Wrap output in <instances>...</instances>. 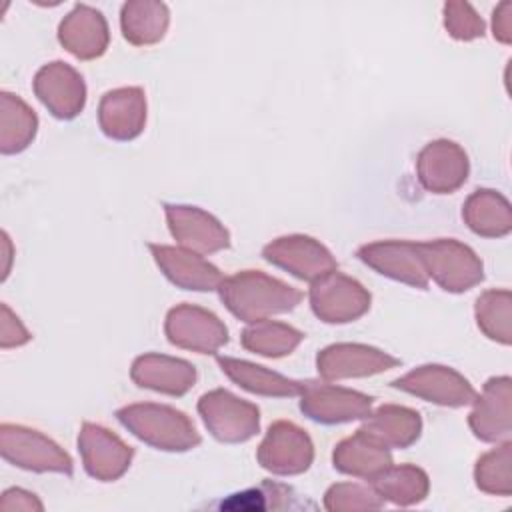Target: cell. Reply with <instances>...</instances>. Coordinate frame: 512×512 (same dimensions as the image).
Instances as JSON below:
<instances>
[{
	"label": "cell",
	"mask_w": 512,
	"mask_h": 512,
	"mask_svg": "<svg viewBox=\"0 0 512 512\" xmlns=\"http://www.w3.org/2000/svg\"><path fill=\"white\" fill-rule=\"evenodd\" d=\"M360 430L376 438L386 448H408L418 440L422 432V420L420 414L412 408L384 404L364 418Z\"/></svg>",
	"instance_id": "cell-24"
},
{
	"label": "cell",
	"mask_w": 512,
	"mask_h": 512,
	"mask_svg": "<svg viewBox=\"0 0 512 512\" xmlns=\"http://www.w3.org/2000/svg\"><path fill=\"white\" fill-rule=\"evenodd\" d=\"M218 366L222 372L240 388L260 394V396H274V398H284V396H298L302 392L300 380L286 378L278 372H272L264 366L252 364L248 360H238L230 356H216Z\"/></svg>",
	"instance_id": "cell-25"
},
{
	"label": "cell",
	"mask_w": 512,
	"mask_h": 512,
	"mask_svg": "<svg viewBox=\"0 0 512 512\" xmlns=\"http://www.w3.org/2000/svg\"><path fill=\"white\" fill-rule=\"evenodd\" d=\"M478 328L500 344L512 342V294L510 290H486L476 300Z\"/></svg>",
	"instance_id": "cell-31"
},
{
	"label": "cell",
	"mask_w": 512,
	"mask_h": 512,
	"mask_svg": "<svg viewBox=\"0 0 512 512\" xmlns=\"http://www.w3.org/2000/svg\"><path fill=\"white\" fill-rule=\"evenodd\" d=\"M312 312L326 324H346L370 308V292L354 278L334 270L310 286Z\"/></svg>",
	"instance_id": "cell-6"
},
{
	"label": "cell",
	"mask_w": 512,
	"mask_h": 512,
	"mask_svg": "<svg viewBox=\"0 0 512 512\" xmlns=\"http://www.w3.org/2000/svg\"><path fill=\"white\" fill-rule=\"evenodd\" d=\"M462 218L474 234L484 238H500L512 230L510 202L488 188H480L466 198Z\"/></svg>",
	"instance_id": "cell-26"
},
{
	"label": "cell",
	"mask_w": 512,
	"mask_h": 512,
	"mask_svg": "<svg viewBox=\"0 0 512 512\" xmlns=\"http://www.w3.org/2000/svg\"><path fill=\"white\" fill-rule=\"evenodd\" d=\"M218 294L224 306L238 320L248 324L290 312L302 300V292L298 288L260 270H242L224 278L218 286Z\"/></svg>",
	"instance_id": "cell-1"
},
{
	"label": "cell",
	"mask_w": 512,
	"mask_h": 512,
	"mask_svg": "<svg viewBox=\"0 0 512 512\" xmlns=\"http://www.w3.org/2000/svg\"><path fill=\"white\" fill-rule=\"evenodd\" d=\"M384 500L374 488L362 484H334L326 492L328 510H362V508H380Z\"/></svg>",
	"instance_id": "cell-34"
},
{
	"label": "cell",
	"mask_w": 512,
	"mask_h": 512,
	"mask_svg": "<svg viewBox=\"0 0 512 512\" xmlns=\"http://www.w3.org/2000/svg\"><path fill=\"white\" fill-rule=\"evenodd\" d=\"M120 424L148 446L166 452H186L200 444L192 420L166 404H130L116 410Z\"/></svg>",
	"instance_id": "cell-2"
},
{
	"label": "cell",
	"mask_w": 512,
	"mask_h": 512,
	"mask_svg": "<svg viewBox=\"0 0 512 512\" xmlns=\"http://www.w3.org/2000/svg\"><path fill=\"white\" fill-rule=\"evenodd\" d=\"M102 132L118 142L140 136L146 124V94L140 86H124L102 96L98 106Z\"/></svg>",
	"instance_id": "cell-19"
},
{
	"label": "cell",
	"mask_w": 512,
	"mask_h": 512,
	"mask_svg": "<svg viewBox=\"0 0 512 512\" xmlns=\"http://www.w3.org/2000/svg\"><path fill=\"white\" fill-rule=\"evenodd\" d=\"M170 234L176 242L196 254H212L230 246V234L212 214L198 206L164 204Z\"/></svg>",
	"instance_id": "cell-13"
},
{
	"label": "cell",
	"mask_w": 512,
	"mask_h": 512,
	"mask_svg": "<svg viewBox=\"0 0 512 512\" xmlns=\"http://www.w3.org/2000/svg\"><path fill=\"white\" fill-rule=\"evenodd\" d=\"M444 28L454 40H476L484 36V20L478 16V12L462 0L446 2L444 4Z\"/></svg>",
	"instance_id": "cell-33"
},
{
	"label": "cell",
	"mask_w": 512,
	"mask_h": 512,
	"mask_svg": "<svg viewBox=\"0 0 512 512\" xmlns=\"http://www.w3.org/2000/svg\"><path fill=\"white\" fill-rule=\"evenodd\" d=\"M492 34L498 42L510 44L512 42V2L504 0L494 8L492 14Z\"/></svg>",
	"instance_id": "cell-36"
},
{
	"label": "cell",
	"mask_w": 512,
	"mask_h": 512,
	"mask_svg": "<svg viewBox=\"0 0 512 512\" xmlns=\"http://www.w3.org/2000/svg\"><path fill=\"white\" fill-rule=\"evenodd\" d=\"M262 256L266 262L306 282H314L336 270V260L330 250L304 234H290L272 240L264 246Z\"/></svg>",
	"instance_id": "cell-10"
},
{
	"label": "cell",
	"mask_w": 512,
	"mask_h": 512,
	"mask_svg": "<svg viewBox=\"0 0 512 512\" xmlns=\"http://www.w3.org/2000/svg\"><path fill=\"white\" fill-rule=\"evenodd\" d=\"M468 156L452 140L428 142L418 158L416 172L420 184L434 194H450L458 190L468 178Z\"/></svg>",
	"instance_id": "cell-16"
},
{
	"label": "cell",
	"mask_w": 512,
	"mask_h": 512,
	"mask_svg": "<svg viewBox=\"0 0 512 512\" xmlns=\"http://www.w3.org/2000/svg\"><path fill=\"white\" fill-rule=\"evenodd\" d=\"M510 400L512 384L508 376L490 378L480 396H476L474 410L468 424L482 442H498L510 434Z\"/></svg>",
	"instance_id": "cell-21"
},
{
	"label": "cell",
	"mask_w": 512,
	"mask_h": 512,
	"mask_svg": "<svg viewBox=\"0 0 512 512\" xmlns=\"http://www.w3.org/2000/svg\"><path fill=\"white\" fill-rule=\"evenodd\" d=\"M418 248L428 278L446 292H464L484 280L482 260L454 238L418 242Z\"/></svg>",
	"instance_id": "cell-3"
},
{
	"label": "cell",
	"mask_w": 512,
	"mask_h": 512,
	"mask_svg": "<svg viewBox=\"0 0 512 512\" xmlns=\"http://www.w3.org/2000/svg\"><path fill=\"white\" fill-rule=\"evenodd\" d=\"M38 130L36 112L16 94H0V152L16 154L30 146Z\"/></svg>",
	"instance_id": "cell-28"
},
{
	"label": "cell",
	"mask_w": 512,
	"mask_h": 512,
	"mask_svg": "<svg viewBox=\"0 0 512 512\" xmlns=\"http://www.w3.org/2000/svg\"><path fill=\"white\" fill-rule=\"evenodd\" d=\"M78 450L84 470L102 482L120 478L134 456V450L126 446L114 432L100 424L84 422L78 434Z\"/></svg>",
	"instance_id": "cell-14"
},
{
	"label": "cell",
	"mask_w": 512,
	"mask_h": 512,
	"mask_svg": "<svg viewBox=\"0 0 512 512\" xmlns=\"http://www.w3.org/2000/svg\"><path fill=\"white\" fill-rule=\"evenodd\" d=\"M164 332L170 344L198 354H214L228 342L224 322L210 310L194 304L174 306L166 316Z\"/></svg>",
	"instance_id": "cell-9"
},
{
	"label": "cell",
	"mask_w": 512,
	"mask_h": 512,
	"mask_svg": "<svg viewBox=\"0 0 512 512\" xmlns=\"http://www.w3.org/2000/svg\"><path fill=\"white\" fill-rule=\"evenodd\" d=\"M358 258L382 276L424 290L428 286L426 266L418 242L380 240L358 248Z\"/></svg>",
	"instance_id": "cell-15"
},
{
	"label": "cell",
	"mask_w": 512,
	"mask_h": 512,
	"mask_svg": "<svg viewBox=\"0 0 512 512\" xmlns=\"http://www.w3.org/2000/svg\"><path fill=\"white\" fill-rule=\"evenodd\" d=\"M332 462L334 468L344 474L372 480L382 470L392 466V456L384 444L358 428L352 436L338 442Z\"/></svg>",
	"instance_id": "cell-23"
},
{
	"label": "cell",
	"mask_w": 512,
	"mask_h": 512,
	"mask_svg": "<svg viewBox=\"0 0 512 512\" xmlns=\"http://www.w3.org/2000/svg\"><path fill=\"white\" fill-rule=\"evenodd\" d=\"M258 464L280 476L300 474L310 468L314 458V446L310 436L288 420L274 422L256 452Z\"/></svg>",
	"instance_id": "cell-8"
},
{
	"label": "cell",
	"mask_w": 512,
	"mask_h": 512,
	"mask_svg": "<svg viewBox=\"0 0 512 512\" xmlns=\"http://www.w3.org/2000/svg\"><path fill=\"white\" fill-rule=\"evenodd\" d=\"M148 248L164 276L184 290L210 292L216 290L224 280L214 264L182 246L174 248L166 244H148Z\"/></svg>",
	"instance_id": "cell-20"
},
{
	"label": "cell",
	"mask_w": 512,
	"mask_h": 512,
	"mask_svg": "<svg viewBox=\"0 0 512 512\" xmlns=\"http://www.w3.org/2000/svg\"><path fill=\"white\" fill-rule=\"evenodd\" d=\"M0 452L10 464L32 472L72 474V458L48 436L20 424L0 426Z\"/></svg>",
	"instance_id": "cell-5"
},
{
	"label": "cell",
	"mask_w": 512,
	"mask_h": 512,
	"mask_svg": "<svg viewBox=\"0 0 512 512\" xmlns=\"http://www.w3.org/2000/svg\"><path fill=\"white\" fill-rule=\"evenodd\" d=\"M2 498L6 500H14L12 504H4L0 506L2 510H42V504L34 498V494L20 490V488H10L2 494Z\"/></svg>",
	"instance_id": "cell-37"
},
{
	"label": "cell",
	"mask_w": 512,
	"mask_h": 512,
	"mask_svg": "<svg viewBox=\"0 0 512 512\" xmlns=\"http://www.w3.org/2000/svg\"><path fill=\"white\" fill-rule=\"evenodd\" d=\"M0 312V346L6 350L12 346L26 344L30 340V332L22 326L18 316H14L6 304L0 306Z\"/></svg>",
	"instance_id": "cell-35"
},
{
	"label": "cell",
	"mask_w": 512,
	"mask_h": 512,
	"mask_svg": "<svg viewBox=\"0 0 512 512\" xmlns=\"http://www.w3.org/2000/svg\"><path fill=\"white\" fill-rule=\"evenodd\" d=\"M170 12L164 2L130 0L120 10L122 36L134 46H150L166 36Z\"/></svg>",
	"instance_id": "cell-27"
},
{
	"label": "cell",
	"mask_w": 512,
	"mask_h": 512,
	"mask_svg": "<svg viewBox=\"0 0 512 512\" xmlns=\"http://www.w3.org/2000/svg\"><path fill=\"white\" fill-rule=\"evenodd\" d=\"M400 360L366 344H332L318 352L316 368L324 380H344L380 374L398 366Z\"/></svg>",
	"instance_id": "cell-17"
},
{
	"label": "cell",
	"mask_w": 512,
	"mask_h": 512,
	"mask_svg": "<svg viewBox=\"0 0 512 512\" xmlns=\"http://www.w3.org/2000/svg\"><path fill=\"white\" fill-rule=\"evenodd\" d=\"M370 408L372 396L368 394L316 380H306L302 384L300 410L314 422L342 424L364 420L370 414Z\"/></svg>",
	"instance_id": "cell-7"
},
{
	"label": "cell",
	"mask_w": 512,
	"mask_h": 512,
	"mask_svg": "<svg viewBox=\"0 0 512 512\" xmlns=\"http://www.w3.org/2000/svg\"><path fill=\"white\" fill-rule=\"evenodd\" d=\"M36 98L54 118L72 120L86 104V84L76 68L62 60L44 64L32 82Z\"/></svg>",
	"instance_id": "cell-12"
},
{
	"label": "cell",
	"mask_w": 512,
	"mask_h": 512,
	"mask_svg": "<svg viewBox=\"0 0 512 512\" xmlns=\"http://www.w3.org/2000/svg\"><path fill=\"white\" fill-rule=\"evenodd\" d=\"M510 462H512V444L510 442H504L502 446L480 456L476 462V470H474L476 486L488 494L508 496L512 492Z\"/></svg>",
	"instance_id": "cell-32"
},
{
	"label": "cell",
	"mask_w": 512,
	"mask_h": 512,
	"mask_svg": "<svg viewBox=\"0 0 512 512\" xmlns=\"http://www.w3.org/2000/svg\"><path fill=\"white\" fill-rule=\"evenodd\" d=\"M394 388L414 394L426 402H434L440 406H468L476 400V390L472 384L458 374L456 370L440 364L420 366L392 382Z\"/></svg>",
	"instance_id": "cell-11"
},
{
	"label": "cell",
	"mask_w": 512,
	"mask_h": 512,
	"mask_svg": "<svg viewBox=\"0 0 512 512\" xmlns=\"http://www.w3.org/2000/svg\"><path fill=\"white\" fill-rule=\"evenodd\" d=\"M58 42L78 60L100 58L110 42L104 14L88 4H76L58 26Z\"/></svg>",
	"instance_id": "cell-18"
},
{
	"label": "cell",
	"mask_w": 512,
	"mask_h": 512,
	"mask_svg": "<svg viewBox=\"0 0 512 512\" xmlns=\"http://www.w3.org/2000/svg\"><path fill=\"white\" fill-rule=\"evenodd\" d=\"M302 338L304 334L294 326L268 318L248 324L240 336L246 350L266 358H282L290 354L302 342Z\"/></svg>",
	"instance_id": "cell-29"
},
{
	"label": "cell",
	"mask_w": 512,
	"mask_h": 512,
	"mask_svg": "<svg viewBox=\"0 0 512 512\" xmlns=\"http://www.w3.org/2000/svg\"><path fill=\"white\" fill-rule=\"evenodd\" d=\"M372 488L378 492L382 500L408 506L426 498L428 476L424 470L412 464L388 466L386 470H382L378 476L372 478Z\"/></svg>",
	"instance_id": "cell-30"
},
{
	"label": "cell",
	"mask_w": 512,
	"mask_h": 512,
	"mask_svg": "<svg viewBox=\"0 0 512 512\" xmlns=\"http://www.w3.org/2000/svg\"><path fill=\"white\" fill-rule=\"evenodd\" d=\"M198 414L208 432L226 444L246 442L260 430V410L228 390H210L198 400Z\"/></svg>",
	"instance_id": "cell-4"
},
{
	"label": "cell",
	"mask_w": 512,
	"mask_h": 512,
	"mask_svg": "<svg viewBox=\"0 0 512 512\" xmlns=\"http://www.w3.org/2000/svg\"><path fill=\"white\" fill-rule=\"evenodd\" d=\"M130 378L154 392L184 396L196 382V368L180 358L164 354H142L132 362Z\"/></svg>",
	"instance_id": "cell-22"
}]
</instances>
